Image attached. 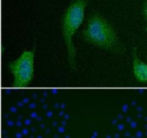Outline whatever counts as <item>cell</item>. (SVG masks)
I'll return each instance as SVG.
<instances>
[{
    "label": "cell",
    "mask_w": 147,
    "mask_h": 138,
    "mask_svg": "<svg viewBox=\"0 0 147 138\" xmlns=\"http://www.w3.org/2000/svg\"><path fill=\"white\" fill-rule=\"evenodd\" d=\"M83 39L87 43L114 53L123 51L120 40L114 27L99 13L92 14L83 31Z\"/></svg>",
    "instance_id": "cell-1"
},
{
    "label": "cell",
    "mask_w": 147,
    "mask_h": 138,
    "mask_svg": "<svg viewBox=\"0 0 147 138\" xmlns=\"http://www.w3.org/2000/svg\"><path fill=\"white\" fill-rule=\"evenodd\" d=\"M90 0H73L63 14L62 33L67 50L69 64L72 69L76 68V50L73 36L83 22L86 9Z\"/></svg>",
    "instance_id": "cell-2"
},
{
    "label": "cell",
    "mask_w": 147,
    "mask_h": 138,
    "mask_svg": "<svg viewBox=\"0 0 147 138\" xmlns=\"http://www.w3.org/2000/svg\"><path fill=\"white\" fill-rule=\"evenodd\" d=\"M34 49L25 50L16 60L9 63V70L13 76L11 87L26 88L30 86L34 78Z\"/></svg>",
    "instance_id": "cell-3"
},
{
    "label": "cell",
    "mask_w": 147,
    "mask_h": 138,
    "mask_svg": "<svg viewBox=\"0 0 147 138\" xmlns=\"http://www.w3.org/2000/svg\"><path fill=\"white\" fill-rule=\"evenodd\" d=\"M132 72L137 81L147 83V64L139 58L135 47L132 51Z\"/></svg>",
    "instance_id": "cell-4"
},
{
    "label": "cell",
    "mask_w": 147,
    "mask_h": 138,
    "mask_svg": "<svg viewBox=\"0 0 147 138\" xmlns=\"http://www.w3.org/2000/svg\"><path fill=\"white\" fill-rule=\"evenodd\" d=\"M142 13H143V16L145 19V21L146 22V30L147 31V0H146L143 6V9H142Z\"/></svg>",
    "instance_id": "cell-5"
}]
</instances>
